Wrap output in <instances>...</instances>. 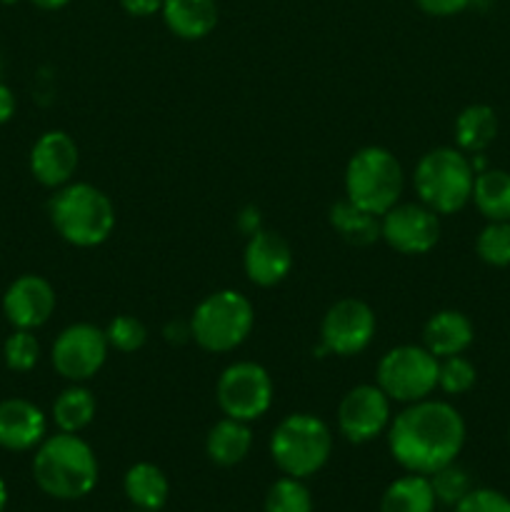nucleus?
<instances>
[{"label": "nucleus", "instance_id": "38", "mask_svg": "<svg viewBox=\"0 0 510 512\" xmlns=\"http://www.w3.org/2000/svg\"><path fill=\"white\" fill-rule=\"evenodd\" d=\"M28 3L40 10H63L70 0H28Z\"/></svg>", "mask_w": 510, "mask_h": 512}, {"label": "nucleus", "instance_id": "34", "mask_svg": "<svg viewBox=\"0 0 510 512\" xmlns=\"http://www.w3.org/2000/svg\"><path fill=\"white\" fill-rule=\"evenodd\" d=\"M473 3L475 0H415V5L433 18H453V15L465 13Z\"/></svg>", "mask_w": 510, "mask_h": 512}, {"label": "nucleus", "instance_id": "35", "mask_svg": "<svg viewBox=\"0 0 510 512\" xmlns=\"http://www.w3.org/2000/svg\"><path fill=\"white\" fill-rule=\"evenodd\" d=\"M165 0H120V8L133 18H150L163 10Z\"/></svg>", "mask_w": 510, "mask_h": 512}, {"label": "nucleus", "instance_id": "11", "mask_svg": "<svg viewBox=\"0 0 510 512\" xmlns=\"http://www.w3.org/2000/svg\"><path fill=\"white\" fill-rule=\"evenodd\" d=\"M378 323L368 303L358 298H343L333 303L320 323V353L353 358L363 353L370 343Z\"/></svg>", "mask_w": 510, "mask_h": 512}, {"label": "nucleus", "instance_id": "18", "mask_svg": "<svg viewBox=\"0 0 510 512\" xmlns=\"http://www.w3.org/2000/svg\"><path fill=\"white\" fill-rule=\"evenodd\" d=\"M475 328L460 310H438L423 325V348L443 360L450 355H463L473 345Z\"/></svg>", "mask_w": 510, "mask_h": 512}, {"label": "nucleus", "instance_id": "33", "mask_svg": "<svg viewBox=\"0 0 510 512\" xmlns=\"http://www.w3.org/2000/svg\"><path fill=\"white\" fill-rule=\"evenodd\" d=\"M453 512H510V498L493 488H473Z\"/></svg>", "mask_w": 510, "mask_h": 512}, {"label": "nucleus", "instance_id": "32", "mask_svg": "<svg viewBox=\"0 0 510 512\" xmlns=\"http://www.w3.org/2000/svg\"><path fill=\"white\" fill-rule=\"evenodd\" d=\"M105 338H108L110 348H115L118 353H135L148 340V330L135 315H118L105 328Z\"/></svg>", "mask_w": 510, "mask_h": 512}, {"label": "nucleus", "instance_id": "37", "mask_svg": "<svg viewBox=\"0 0 510 512\" xmlns=\"http://www.w3.org/2000/svg\"><path fill=\"white\" fill-rule=\"evenodd\" d=\"M15 108H18V103H15V93L8 88V85L0 83V125L8 123V120L13 118Z\"/></svg>", "mask_w": 510, "mask_h": 512}, {"label": "nucleus", "instance_id": "15", "mask_svg": "<svg viewBox=\"0 0 510 512\" xmlns=\"http://www.w3.org/2000/svg\"><path fill=\"white\" fill-rule=\"evenodd\" d=\"M243 268L250 283L260 288H273L283 283L293 270V248L283 235L273 230H258L245 243Z\"/></svg>", "mask_w": 510, "mask_h": 512}, {"label": "nucleus", "instance_id": "16", "mask_svg": "<svg viewBox=\"0 0 510 512\" xmlns=\"http://www.w3.org/2000/svg\"><path fill=\"white\" fill-rule=\"evenodd\" d=\"M78 145L65 130H48L30 148V173L45 188H63L78 170Z\"/></svg>", "mask_w": 510, "mask_h": 512}, {"label": "nucleus", "instance_id": "28", "mask_svg": "<svg viewBox=\"0 0 510 512\" xmlns=\"http://www.w3.org/2000/svg\"><path fill=\"white\" fill-rule=\"evenodd\" d=\"M475 253L485 265L508 268L510 265V220H488L475 238Z\"/></svg>", "mask_w": 510, "mask_h": 512}, {"label": "nucleus", "instance_id": "29", "mask_svg": "<svg viewBox=\"0 0 510 512\" xmlns=\"http://www.w3.org/2000/svg\"><path fill=\"white\" fill-rule=\"evenodd\" d=\"M428 478L430 485H433L435 500H438L440 505H448V508H455V505L473 490V480H470L468 470L460 468L458 460L445 465V468L435 470Z\"/></svg>", "mask_w": 510, "mask_h": 512}, {"label": "nucleus", "instance_id": "19", "mask_svg": "<svg viewBox=\"0 0 510 512\" xmlns=\"http://www.w3.org/2000/svg\"><path fill=\"white\" fill-rule=\"evenodd\" d=\"M163 20L173 35L183 40H200L218 25V3L215 0H165Z\"/></svg>", "mask_w": 510, "mask_h": 512}, {"label": "nucleus", "instance_id": "7", "mask_svg": "<svg viewBox=\"0 0 510 512\" xmlns=\"http://www.w3.org/2000/svg\"><path fill=\"white\" fill-rule=\"evenodd\" d=\"M403 185V165L380 145L360 148L345 168V198L378 218L400 203Z\"/></svg>", "mask_w": 510, "mask_h": 512}, {"label": "nucleus", "instance_id": "13", "mask_svg": "<svg viewBox=\"0 0 510 512\" xmlns=\"http://www.w3.org/2000/svg\"><path fill=\"white\" fill-rule=\"evenodd\" d=\"M393 400L378 385H355L338 405V430L348 443L365 445L388 433Z\"/></svg>", "mask_w": 510, "mask_h": 512}, {"label": "nucleus", "instance_id": "8", "mask_svg": "<svg viewBox=\"0 0 510 512\" xmlns=\"http://www.w3.org/2000/svg\"><path fill=\"white\" fill-rule=\"evenodd\" d=\"M440 360L423 345H398L380 358L375 385L393 403H418L438 390Z\"/></svg>", "mask_w": 510, "mask_h": 512}, {"label": "nucleus", "instance_id": "17", "mask_svg": "<svg viewBox=\"0 0 510 512\" xmlns=\"http://www.w3.org/2000/svg\"><path fill=\"white\" fill-rule=\"evenodd\" d=\"M48 435V418L25 398L0 400V448L10 453L35 450Z\"/></svg>", "mask_w": 510, "mask_h": 512}, {"label": "nucleus", "instance_id": "4", "mask_svg": "<svg viewBox=\"0 0 510 512\" xmlns=\"http://www.w3.org/2000/svg\"><path fill=\"white\" fill-rule=\"evenodd\" d=\"M473 183V163L460 148H433L415 165V193L438 215L460 213L473 198Z\"/></svg>", "mask_w": 510, "mask_h": 512}, {"label": "nucleus", "instance_id": "26", "mask_svg": "<svg viewBox=\"0 0 510 512\" xmlns=\"http://www.w3.org/2000/svg\"><path fill=\"white\" fill-rule=\"evenodd\" d=\"M95 395L85 385L73 383L55 398L53 403V423L63 433H83L95 418Z\"/></svg>", "mask_w": 510, "mask_h": 512}, {"label": "nucleus", "instance_id": "23", "mask_svg": "<svg viewBox=\"0 0 510 512\" xmlns=\"http://www.w3.org/2000/svg\"><path fill=\"white\" fill-rule=\"evenodd\" d=\"M433 485L428 475L405 473L393 480L380 498V512H435Z\"/></svg>", "mask_w": 510, "mask_h": 512}, {"label": "nucleus", "instance_id": "42", "mask_svg": "<svg viewBox=\"0 0 510 512\" xmlns=\"http://www.w3.org/2000/svg\"><path fill=\"white\" fill-rule=\"evenodd\" d=\"M133 512H148V510H133Z\"/></svg>", "mask_w": 510, "mask_h": 512}, {"label": "nucleus", "instance_id": "36", "mask_svg": "<svg viewBox=\"0 0 510 512\" xmlns=\"http://www.w3.org/2000/svg\"><path fill=\"white\" fill-rule=\"evenodd\" d=\"M238 228L243 230L248 238L253 233H258V230H263V228H260V210L255 208V205H248V208H245L243 213L238 215Z\"/></svg>", "mask_w": 510, "mask_h": 512}, {"label": "nucleus", "instance_id": "12", "mask_svg": "<svg viewBox=\"0 0 510 512\" xmlns=\"http://www.w3.org/2000/svg\"><path fill=\"white\" fill-rule=\"evenodd\" d=\"M380 238L403 255H425L440 240V215L423 203H398L380 215Z\"/></svg>", "mask_w": 510, "mask_h": 512}, {"label": "nucleus", "instance_id": "6", "mask_svg": "<svg viewBox=\"0 0 510 512\" xmlns=\"http://www.w3.org/2000/svg\"><path fill=\"white\" fill-rule=\"evenodd\" d=\"M255 308L238 290H215L195 305L190 338L208 353H230L253 333Z\"/></svg>", "mask_w": 510, "mask_h": 512}, {"label": "nucleus", "instance_id": "2", "mask_svg": "<svg viewBox=\"0 0 510 512\" xmlns=\"http://www.w3.org/2000/svg\"><path fill=\"white\" fill-rule=\"evenodd\" d=\"M35 485L55 500H80L98 485L100 465L78 433L45 435L33 455Z\"/></svg>", "mask_w": 510, "mask_h": 512}, {"label": "nucleus", "instance_id": "1", "mask_svg": "<svg viewBox=\"0 0 510 512\" xmlns=\"http://www.w3.org/2000/svg\"><path fill=\"white\" fill-rule=\"evenodd\" d=\"M465 420L445 400L410 403L390 420L388 448L405 473L433 475L455 463L465 445Z\"/></svg>", "mask_w": 510, "mask_h": 512}, {"label": "nucleus", "instance_id": "10", "mask_svg": "<svg viewBox=\"0 0 510 512\" xmlns=\"http://www.w3.org/2000/svg\"><path fill=\"white\" fill-rule=\"evenodd\" d=\"M108 338L105 330L93 323H73L55 338L50 350V363L60 378L70 383H85L95 378L108 358Z\"/></svg>", "mask_w": 510, "mask_h": 512}, {"label": "nucleus", "instance_id": "41", "mask_svg": "<svg viewBox=\"0 0 510 512\" xmlns=\"http://www.w3.org/2000/svg\"><path fill=\"white\" fill-rule=\"evenodd\" d=\"M508 443H510V428H508Z\"/></svg>", "mask_w": 510, "mask_h": 512}, {"label": "nucleus", "instance_id": "5", "mask_svg": "<svg viewBox=\"0 0 510 512\" xmlns=\"http://www.w3.org/2000/svg\"><path fill=\"white\" fill-rule=\"evenodd\" d=\"M333 433L318 415L293 413L275 425L270 435V458L290 478H310L328 465Z\"/></svg>", "mask_w": 510, "mask_h": 512}, {"label": "nucleus", "instance_id": "21", "mask_svg": "<svg viewBox=\"0 0 510 512\" xmlns=\"http://www.w3.org/2000/svg\"><path fill=\"white\" fill-rule=\"evenodd\" d=\"M125 498L135 505V510L160 512L168 503L170 483L163 470L153 463H135L130 465L123 478Z\"/></svg>", "mask_w": 510, "mask_h": 512}, {"label": "nucleus", "instance_id": "40", "mask_svg": "<svg viewBox=\"0 0 510 512\" xmlns=\"http://www.w3.org/2000/svg\"><path fill=\"white\" fill-rule=\"evenodd\" d=\"M0 3H3V5H15V3H18V0H0Z\"/></svg>", "mask_w": 510, "mask_h": 512}, {"label": "nucleus", "instance_id": "9", "mask_svg": "<svg viewBox=\"0 0 510 512\" xmlns=\"http://www.w3.org/2000/svg\"><path fill=\"white\" fill-rule=\"evenodd\" d=\"M273 393V378L268 370L250 360L228 365L215 385V400L225 418L243 420V423L263 418L273 405Z\"/></svg>", "mask_w": 510, "mask_h": 512}, {"label": "nucleus", "instance_id": "14", "mask_svg": "<svg viewBox=\"0 0 510 512\" xmlns=\"http://www.w3.org/2000/svg\"><path fill=\"white\" fill-rule=\"evenodd\" d=\"M55 313V290L43 275L25 273L8 285L3 315L15 330H38Z\"/></svg>", "mask_w": 510, "mask_h": 512}, {"label": "nucleus", "instance_id": "20", "mask_svg": "<svg viewBox=\"0 0 510 512\" xmlns=\"http://www.w3.org/2000/svg\"><path fill=\"white\" fill-rule=\"evenodd\" d=\"M250 448H253V433H250V423H243V420H218L205 438V453H208L210 463L220 465V468H233V465L243 463Z\"/></svg>", "mask_w": 510, "mask_h": 512}, {"label": "nucleus", "instance_id": "24", "mask_svg": "<svg viewBox=\"0 0 510 512\" xmlns=\"http://www.w3.org/2000/svg\"><path fill=\"white\" fill-rule=\"evenodd\" d=\"M478 213L485 220H510V173L498 168H485L475 173L473 198Z\"/></svg>", "mask_w": 510, "mask_h": 512}, {"label": "nucleus", "instance_id": "30", "mask_svg": "<svg viewBox=\"0 0 510 512\" xmlns=\"http://www.w3.org/2000/svg\"><path fill=\"white\" fill-rule=\"evenodd\" d=\"M478 383V370L465 355H450L438 365V390L445 395H465Z\"/></svg>", "mask_w": 510, "mask_h": 512}, {"label": "nucleus", "instance_id": "31", "mask_svg": "<svg viewBox=\"0 0 510 512\" xmlns=\"http://www.w3.org/2000/svg\"><path fill=\"white\" fill-rule=\"evenodd\" d=\"M3 360L13 373H30L40 360V343L33 330H13L3 345Z\"/></svg>", "mask_w": 510, "mask_h": 512}, {"label": "nucleus", "instance_id": "27", "mask_svg": "<svg viewBox=\"0 0 510 512\" xmlns=\"http://www.w3.org/2000/svg\"><path fill=\"white\" fill-rule=\"evenodd\" d=\"M265 512H313V495L303 480L283 475L265 493Z\"/></svg>", "mask_w": 510, "mask_h": 512}, {"label": "nucleus", "instance_id": "25", "mask_svg": "<svg viewBox=\"0 0 510 512\" xmlns=\"http://www.w3.org/2000/svg\"><path fill=\"white\" fill-rule=\"evenodd\" d=\"M330 225L340 233V238L348 240L350 245H373L380 238V218L350 203L348 198L338 200L330 208Z\"/></svg>", "mask_w": 510, "mask_h": 512}, {"label": "nucleus", "instance_id": "22", "mask_svg": "<svg viewBox=\"0 0 510 512\" xmlns=\"http://www.w3.org/2000/svg\"><path fill=\"white\" fill-rule=\"evenodd\" d=\"M498 135V115L490 105L473 103L455 118V143L465 155H478Z\"/></svg>", "mask_w": 510, "mask_h": 512}, {"label": "nucleus", "instance_id": "39", "mask_svg": "<svg viewBox=\"0 0 510 512\" xmlns=\"http://www.w3.org/2000/svg\"><path fill=\"white\" fill-rule=\"evenodd\" d=\"M5 505H8V485L0 478V512H5Z\"/></svg>", "mask_w": 510, "mask_h": 512}, {"label": "nucleus", "instance_id": "3", "mask_svg": "<svg viewBox=\"0 0 510 512\" xmlns=\"http://www.w3.org/2000/svg\"><path fill=\"white\" fill-rule=\"evenodd\" d=\"M48 215L55 233L75 248L103 245L115 228L113 200L90 183H68L55 190Z\"/></svg>", "mask_w": 510, "mask_h": 512}]
</instances>
